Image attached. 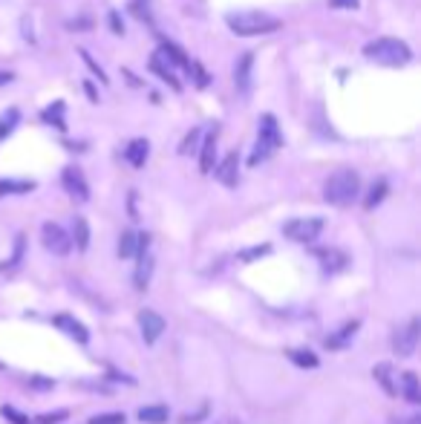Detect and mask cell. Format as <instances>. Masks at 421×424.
<instances>
[{"mask_svg":"<svg viewBox=\"0 0 421 424\" xmlns=\"http://www.w3.org/2000/svg\"><path fill=\"white\" fill-rule=\"evenodd\" d=\"M61 182H64L66 193L73 196L76 202H87L90 199V185H87V179H84V173L78 168H64Z\"/></svg>","mask_w":421,"mask_h":424,"instance_id":"obj_8","label":"cell"},{"mask_svg":"<svg viewBox=\"0 0 421 424\" xmlns=\"http://www.w3.org/2000/svg\"><path fill=\"white\" fill-rule=\"evenodd\" d=\"M0 370H4V361H0Z\"/></svg>","mask_w":421,"mask_h":424,"instance_id":"obj_42","label":"cell"},{"mask_svg":"<svg viewBox=\"0 0 421 424\" xmlns=\"http://www.w3.org/2000/svg\"><path fill=\"white\" fill-rule=\"evenodd\" d=\"M138 329H142L145 343H156L162 338V332H165V318L145 309V312H138Z\"/></svg>","mask_w":421,"mask_h":424,"instance_id":"obj_10","label":"cell"},{"mask_svg":"<svg viewBox=\"0 0 421 424\" xmlns=\"http://www.w3.org/2000/svg\"><path fill=\"white\" fill-rule=\"evenodd\" d=\"M358 193H361V179H358L355 171H349V168L335 171V173L326 179V185H323V199H326L329 205H338V208L352 205V202L358 199Z\"/></svg>","mask_w":421,"mask_h":424,"instance_id":"obj_1","label":"cell"},{"mask_svg":"<svg viewBox=\"0 0 421 424\" xmlns=\"http://www.w3.org/2000/svg\"><path fill=\"white\" fill-rule=\"evenodd\" d=\"M286 355H289V361L298 364V367H309V370L318 367V355H315V352H309V349H289Z\"/></svg>","mask_w":421,"mask_h":424,"instance_id":"obj_23","label":"cell"},{"mask_svg":"<svg viewBox=\"0 0 421 424\" xmlns=\"http://www.w3.org/2000/svg\"><path fill=\"white\" fill-rule=\"evenodd\" d=\"M251 69H254V55L245 52L234 66V87L243 99H248V93H251Z\"/></svg>","mask_w":421,"mask_h":424,"instance_id":"obj_11","label":"cell"},{"mask_svg":"<svg viewBox=\"0 0 421 424\" xmlns=\"http://www.w3.org/2000/svg\"><path fill=\"white\" fill-rule=\"evenodd\" d=\"M268 251H271V246H254V248H248V251H240V260L251 263V260H257V257H265Z\"/></svg>","mask_w":421,"mask_h":424,"instance_id":"obj_34","label":"cell"},{"mask_svg":"<svg viewBox=\"0 0 421 424\" xmlns=\"http://www.w3.org/2000/svg\"><path fill=\"white\" fill-rule=\"evenodd\" d=\"M0 415H4V418H9L12 424H32V421H29V418H26L24 413H18L15 407H6V404L0 407Z\"/></svg>","mask_w":421,"mask_h":424,"instance_id":"obj_33","label":"cell"},{"mask_svg":"<svg viewBox=\"0 0 421 424\" xmlns=\"http://www.w3.org/2000/svg\"><path fill=\"white\" fill-rule=\"evenodd\" d=\"M401 424H421V418H418V415H415V418H404Z\"/></svg>","mask_w":421,"mask_h":424,"instance_id":"obj_41","label":"cell"},{"mask_svg":"<svg viewBox=\"0 0 421 424\" xmlns=\"http://www.w3.org/2000/svg\"><path fill=\"white\" fill-rule=\"evenodd\" d=\"M364 55H367L370 61L381 64V66H404V64L412 58L410 46H407L404 41H398V38H378V41H370V44L364 46Z\"/></svg>","mask_w":421,"mask_h":424,"instance_id":"obj_2","label":"cell"},{"mask_svg":"<svg viewBox=\"0 0 421 424\" xmlns=\"http://www.w3.org/2000/svg\"><path fill=\"white\" fill-rule=\"evenodd\" d=\"M205 415H208V407H202L199 413H185V415H182V424H196V421L205 418Z\"/></svg>","mask_w":421,"mask_h":424,"instance_id":"obj_35","label":"cell"},{"mask_svg":"<svg viewBox=\"0 0 421 424\" xmlns=\"http://www.w3.org/2000/svg\"><path fill=\"white\" fill-rule=\"evenodd\" d=\"M29 384H32L35 390H49V387H52V378H41V375H35Z\"/></svg>","mask_w":421,"mask_h":424,"instance_id":"obj_37","label":"cell"},{"mask_svg":"<svg viewBox=\"0 0 421 424\" xmlns=\"http://www.w3.org/2000/svg\"><path fill=\"white\" fill-rule=\"evenodd\" d=\"M55 326H58V329H64L69 338H76L78 343H87V340H90L87 326H84L81 320H76L73 315H55Z\"/></svg>","mask_w":421,"mask_h":424,"instance_id":"obj_13","label":"cell"},{"mask_svg":"<svg viewBox=\"0 0 421 424\" xmlns=\"http://www.w3.org/2000/svg\"><path fill=\"white\" fill-rule=\"evenodd\" d=\"M358 329H361V320H349V323H343L335 335H329V338H326V346H329V349H343L349 340L355 338V332H358Z\"/></svg>","mask_w":421,"mask_h":424,"instance_id":"obj_19","label":"cell"},{"mask_svg":"<svg viewBox=\"0 0 421 424\" xmlns=\"http://www.w3.org/2000/svg\"><path fill=\"white\" fill-rule=\"evenodd\" d=\"M199 141H202V130H191V133L185 136V141L179 145V153H193Z\"/></svg>","mask_w":421,"mask_h":424,"instance_id":"obj_28","label":"cell"},{"mask_svg":"<svg viewBox=\"0 0 421 424\" xmlns=\"http://www.w3.org/2000/svg\"><path fill=\"white\" fill-rule=\"evenodd\" d=\"M18 121H21V113H18V107H9L4 116H0V141H4L6 136H12V133H15Z\"/></svg>","mask_w":421,"mask_h":424,"instance_id":"obj_22","label":"cell"},{"mask_svg":"<svg viewBox=\"0 0 421 424\" xmlns=\"http://www.w3.org/2000/svg\"><path fill=\"white\" fill-rule=\"evenodd\" d=\"M280 145H283V136H280V130H277V121H274V116H263V121H260V138H257V145H254V153H251V165H260V162H265Z\"/></svg>","mask_w":421,"mask_h":424,"instance_id":"obj_4","label":"cell"},{"mask_svg":"<svg viewBox=\"0 0 421 424\" xmlns=\"http://www.w3.org/2000/svg\"><path fill=\"white\" fill-rule=\"evenodd\" d=\"M148 153H151V145H148V138H133L127 151H124V159L133 165V168H142L148 162Z\"/></svg>","mask_w":421,"mask_h":424,"instance_id":"obj_18","label":"cell"},{"mask_svg":"<svg viewBox=\"0 0 421 424\" xmlns=\"http://www.w3.org/2000/svg\"><path fill=\"white\" fill-rule=\"evenodd\" d=\"M21 260H24V234H18V237H15V254H12V260H9V263H4V266H0V271L15 268Z\"/></svg>","mask_w":421,"mask_h":424,"instance_id":"obj_31","label":"cell"},{"mask_svg":"<svg viewBox=\"0 0 421 424\" xmlns=\"http://www.w3.org/2000/svg\"><path fill=\"white\" fill-rule=\"evenodd\" d=\"M323 231V220L320 217H309V220H292L283 226V234L295 243H315Z\"/></svg>","mask_w":421,"mask_h":424,"instance_id":"obj_5","label":"cell"},{"mask_svg":"<svg viewBox=\"0 0 421 424\" xmlns=\"http://www.w3.org/2000/svg\"><path fill=\"white\" fill-rule=\"evenodd\" d=\"M110 24H113V32H124V26L118 24V15L116 12H110Z\"/></svg>","mask_w":421,"mask_h":424,"instance_id":"obj_39","label":"cell"},{"mask_svg":"<svg viewBox=\"0 0 421 424\" xmlns=\"http://www.w3.org/2000/svg\"><path fill=\"white\" fill-rule=\"evenodd\" d=\"M151 66H153V73L156 76H162L173 90H182V84H179V79H176V73H173V64L168 61V55L159 49V52H153V58H151Z\"/></svg>","mask_w":421,"mask_h":424,"instance_id":"obj_15","label":"cell"},{"mask_svg":"<svg viewBox=\"0 0 421 424\" xmlns=\"http://www.w3.org/2000/svg\"><path fill=\"white\" fill-rule=\"evenodd\" d=\"M41 240H44V248L52 251V254H58V257H64V254L73 251V237H69L58 223H44Z\"/></svg>","mask_w":421,"mask_h":424,"instance_id":"obj_6","label":"cell"},{"mask_svg":"<svg viewBox=\"0 0 421 424\" xmlns=\"http://www.w3.org/2000/svg\"><path fill=\"white\" fill-rule=\"evenodd\" d=\"M401 390H404V398L410 404H421V390H418V375L415 373H404L401 375Z\"/></svg>","mask_w":421,"mask_h":424,"instance_id":"obj_20","label":"cell"},{"mask_svg":"<svg viewBox=\"0 0 421 424\" xmlns=\"http://www.w3.org/2000/svg\"><path fill=\"white\" fill-rule=\"evenodd\" d=\"M61 113H64V101H55L52 107H46L44 118H46V121H55V127L64 130V118H61Z\"/></svg>","mask_w":421,"mask_h":424,"instance_id":"obj_29","label":"cell"},{"mask_svg":"<svg viewBox=\"0 0 421 424\" xmlns=\"http://www.w3.org/2000/svg\"><path fill=\"white\" fill-rule=\"evenodd\" d=\"M124 413H98L90 418V424H124Z\"/></svg>","mask_w":421,"mask_h":424,"instance_id":"obj_30","label":"cell"},{"mask_svg":"<svg viewBox=\"0 0 421 424\" xmlns=\"http://www.w3.org/2000/svg\"><path fill=\"white\" fill-rule=\"evenodd\" d=\"M138 421H145V424H165L168 421V407H162V404L142 407V410H138Z\"/></svg>","mask_w":421,"mask_h":424,"instance_id":"obj_21","label":"cell"},{"mask_svg":"<svg viewBox=\"0 0 421 424\" xmlns=\"http://www.w3.org/2000/svg\"><path fill=\"white\" fill-rule=\"evenodd\" d=\"M217 179H220L225 188H234V185L240 182V156H237V151L228 153V156L217 165Z\"/></svg>","mask_w":421,"mask_h":424,"instance_id":"obj_12","label":"cell"},{"mask_svg":"<svg viewBox=\"0 0 421 424\" xmlns=\"http://www.w3.org/2000/svg\"><path fill=\"white\" fill-rule=\"evenodd\" d=\"M81 55H84V61H87V64H90V69H93V73H96V76H98V79H101V81H104V84H107V76H104V73H101V66H98V64H96V61H93V58H90V55H87V52H81Z\"/></svg>","mask_w":421,"mask_h":424,"instance_id":"obj_36","label":"cell"},{"mask_svg":"<svg viewBox=\"0 0 421 424\" xmlns=\"http://www.w3.org/2000/svg\"><path fill=\"white\" fill-rule=\"evenodd\" d=\"M35 188V182H15V179H4L0 182V196H9V193H29Z\"/></svg>","mask_w":421,"mask_h":424,"instance_id":"obj_25","label":"cell"},{"mask_svg":"<svg viewBox=\"0 0 421 424\" xmlns=\"http://www.w3.org/2000/svg\"><path fill=\"white\" fill-rule=\"evenodd\" d=\"M151 274H153V257L145 251V254H138V266H136V274H133V286L138 292H145L151 286Z\"/></svg>","mask_w":421,"mask_h":424,"instance_id":"obj_17","label":"cell"},{"mask_svg":"<svg viewBox=\"0 0 421 424\" xmlns=\"http://www.w3.org/2000/svg\"><path fill=\"white\" fill-rule=\"evenodd\" d=\"M73 234H76V246H78L81 251H87V246H90V226H87L84 217H76V223H73Z\"/></svg>","mask_w":421,"mask_h":424,"instance_id":"obj_24","label":"cell"},{"mask_svg":"<svg viewBox=\"0 0 421 424\" xmlns=\"http://www.w3.org/2000/svg\"><path fill=\"white\" fill-rule=\"evenodd\" d=\"M12 79H15V76H12V73H0V87H6V84H9V81H12Z\"/></svg>","mask_w":421,"mask_h":424,"instance_id":"obj_40","label":"cell"},{"mask_svg":"<svg viewBox=\"0 0 421 424\" xmlns=\"http://www.w3.org/2000/svg\"><path fill=\"white\" fill-rule=\"evenodd\" d=\"M390 373H392V367H390V364H378V367L372 370V375L378 378V384H381L390 395H395V387H392V381H390Z\"/></svg>","mask_w":421,"mask_h":424,"instance_id":"obj_26","label":"cell"},{"mask_svg":"<svg viewBox=\"0 0 421 424\" xmlns=\"http://www.w3.org/2000/svg\"><path fill=\"white\" fill-rule=\"evenodd\" d=\"M66 26H69V29H90V26H93V21H90V18H84V21H69Z\"/></svg>","mask_w":421,"mask_h":424,"instance_id":"obj_38","label":"cell"},{"mask_svg":"<svg viewBox=\"0 0 421 424\" xmlns=\"http://www.w3.org/2000/svg\"><path fill=\"white\" fill-rule=\"evenodd\" d=\"M66 415H69L66 410H55V413H44V415H38L32 424H61Z\"/></svg>","mask_w":421,"mask_h":424,"instance_id":"obj_32","label":"cell"},{"mask_svg":"<svg viewBox=\"0 0 421 424\" xmlns=\"http://www.w3.org/2000/svg\"><path fill=\"white\" fill-rule=\"evenodd\" d=\"M418 335H421V320H418V318H412L404 329H398V332L392 335V346H395V352H398L401 358H410L412 352H415Z\"/></svg>","mask_w":421,"mask_h":424,"instance_id":"obj_7","label":"cell"},{"mask_svg":"<svg viewBox=\"0 0 421 424\" xmlns=\"http://www.w3.org/2000/svg\"><path fill=\"white\" fill-rule=\"evenodd\" d=\"M151 246V237L148 234H136V231H121L118 237V257L121 260H130L136 254H145Z\"/></svg>","mask_w":421,"mask_h":424,"instance_id":"obj_9","label":"cell"},{"mask_svg":"<svg viewBox=\"0 0 421 424\" xmlns=\"http://www.w3.org/2000/svg\"><path fill=\"white\" fill-rule=\"evenodd\" d=\"M228 29L243 35V38H254V35H268L280 29V21L265 15V12H234L225 18Z\"/></svg>","mask_w":421,"mask_h":424,"instance_id":"obj_3","label":"cell"},{"mask_svg":"<svg viewBox=\"0 0 421 424\" xmlns=\"http://www.w3.org/2000/svg\"><path fill=\"white\" fill-rule=\"evenodd\" d=\"M384 196H387V182H384V179H378V185H372V191H370V196H367V202H364V205L372 211L375 205H381V199H384Z\"/></svg>","mask_w":421,"mask_h":424,"instance_id":"obj_27","label":"cell"},{"mask_svg":"<svg viewBox=\"0 0 421 424\" xmlns=\"http://www.w3.org/2000/svg\"><path fill=\"white\" fill-rule=\"evenodd\" d=\"M315 257L320 260V266L326 271H343L349 266V257L340 248H315Z\"/></svg>","mask_w":421,"mask_h":424,"instance_id":"obj_14","label":"cell"},{"mask_svg":"<svg viewBox=\"0 0 421 424\" xmlns=\"http://www.w3.org/2000/svg\"><path fill=\"white\" fill-rule=\"evenodd\" d=\"M214 156H217V127L210 130L202 141V151H199V171L202 173H210L214 171Z\"/></svg>","mask_w":421,"mask_h":424,"instance_id":"obj_16","label":"cell"}]
</instances>
